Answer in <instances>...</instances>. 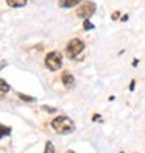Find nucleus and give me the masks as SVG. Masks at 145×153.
<instances>
[{
  "mask_svg": "<svg viewBox=\"0 0 145 153\" xmlns=\"http://www.w3.org/2000/svg\"><path fill=\"white\" fill-rule=\"evenodd\" d=\"M52 128L59 134H69L75 130V123L72 122L70 117L67 116H58L52 120Z\"/></svg>",
  "mask_w": 145,
  "mask_h": 153,
  "instance_id": "nucleus-1",
  "label": "nucleus"
},
{
  "mask_svg": "<svg viewBox=\"0 0 145 153\" xmlns=\"http://www.w3.org/2000/svg\"><path fill=\"white\" fill-rule=\"evenodd\" d=\"M45 67L52 72H56L61 69V64H63V56H61L59 52H50L45 55Z\"/></svg>",
  "mask_w": 145,
  "mask_h": 153,
  "instance_id": "nucleus-2",
  "label": "nucleus"
},
{
  "mask_svg": "<svg viewBox=\"0 0 145 153\" xmlns=\"http://www.w3.org/2000/svg\"><path fill=\"white\" fill-rule=\"evenodd\" d=\"M83 50H84V42H83L81 39H78V38L70 39V42H69L67 47H66V53H67V56L70 59L77 58Z\"/></svg>",
  "mask_w": 145,
  "mask_h": 153,
  "instance_id": "nucleus-3",
  "label": "nucleus"
},
{
  "mask_svg": "<svg viewBox=\"0 0 145 153\" xmlns=\"http://www.w3.org/2000/svg\"><path fill=\"white\" fill-rule=\"evenodd\" d=\"M97 10V5L94 2H84L80 8L77 10V16L78 17H84V19H89Z\"/></svg>",
  "mask_w": 145,
  "mask_h": 153,
  "instance_id": "nucleus-4",
  "label": "nucleus"
},
{
  "mask_svg": "<svg viewBox=\"0 0 145 153\" xmlns=\"http://www.w3.org/2000/svg\"><path fill=\"white\" fill-rule=\"evenodd\" d=\"M61 80H63V83H64V86H67V88H72L73 85H75V76L70 74V72H63V76H61Z\"/></svg>",
  "mask_w": 145,
  "mask_h": 153,
  "instance_id": "nucleus-5",
  "label": "nucleus"
},
{
  "mask_svg": "<svg viewBox=\"0 0 145 153\" xmlns=\"http://www.w3.org/2000/svg\"><path fill=\"white\" fill-rule=\"evenodd\" d=\"M81 0H59V6L61 8H72V6L78 5Z\"/></svg>",
  "mask_w": 145,
  "mask_h": 153,
  "instance_id": "nucleus-6",
  "label": "nucleus"
},
{
  "mask_svg": "<svg viewBox=\"0 0 145 153\" xmlns=\"http://www.w3.org/2000/svg\"><path fill=\"white\" fill-rule=\"evenodd\" d=\"M6 3L11 8H22L27 5V0H6Z\"/></svg>",
  "mask_w": 145,
  "mask_h": 153,
  "instance_id": "nucleus-7",
  "label": "nucleus"
},
{
  "mask_svg": "<svg viewBox=\"0 0 145 153\" xmlns=\"http://www.w3.org/2000/svg\"><path fill=\"white\" fill-rule=\"evenodd\" d=\"M11 134V128L10 127H5V125L0 123V139L5 137V136H10Z\"/></svg>",
  "mask_w": 145,
  "mask_h": 153,
  "instance_id": "nucleus-8",
  "label": "nucleus"
},
{
  "mask_svg": "<svg viewBox=\"0 0 145 153\" xmlns=\"http://www.w3.org/2000/svg\"><path fill=\"white\" fill-rule=\"evenodd\" d=\"M10 85H8V83H6L5 80H2V78H0V94H6V92H8L10 91Z\"/></svg>",
  "mask_w": 145,
  "mask_h": 153,
  "instance_id": "nucleus-9",
  "label": "nucleus"
},
{
  "mask_svg": "<svg viewBox=\"0 0 145 153\" xmlns=\"http://www.w3.org/2000/svg\"><path fill=\"white\" fill-rule=\"evenodd\" d=\"M83 28H84L86 31H89V30H94V24H92L89 19H86V20H84V24H83Z\"/></svg>",
  "mask_w": 145,
  "mask_h": 153,
  "instance_id": "nucleus-10",
  "label": "nucleus"
},
{
  "mask_svg": "<svg viewBox=\"0 0 145 153\" xmlns=\"http://www.w3.org/2000/svg\"><path fill=\"white\" fill-rule=\"evenodd\" d=\"M19 99L20 100H24V102H34V97H31V95H25V94H22V92H20L19 94Z\"/></svg>",
  "mask_w": 145,
  "mask_h": 153,
  "instance_id": "nucleus-11",
  "label": "nucleus"
},
{
  "mask_svg": "<svg viewBox=\"0 0 145 153\" xmlns=\"http://www.w3.org/2000/svg\"><path fill=\"white\" fill-rule=\"evenodd\" d=\"M44 153H55V145H53L50 141L45 144V150H44Z\"/></svg>",
  "mask_w": 145,
  "mask_h": 153,
  "instance_id": "nucleus-12",
  "label": "nucleus"
},
{
  "mask_svg": "<svg viewBox=\"0 0 145 153\" xmlns=\"http://www.w3.org/2000/svg\"><path fill=\"white\" fill-rule=\"evenodd\" d=\"M42 109H44V111H47V113H55V111H56V108H52V106H45V105L42 106Z\"/></svg>",
  "mask_w": 145,
  "mask_h": 153,
  "instance_id": "nucleus-13",
  "label": "nucleus"
},
{
  "mask_svg": "<svg viewBox=\"0 0 145 153\" xmlns=\"http://www.w3.org/2000/svg\"><path fill=\"white\" fill-rule=\"evenodd\" d=\"M134 86H136V81L133 80V81L129 83V91H134Z\"/></svg>",
  "mask_w": 145,
  "mask_h": 153,
  "instance_id": "nucleus-14",
  "label": "nucleus"
},
{
  "mask_svg": "<svg viewBox=\"0 0 145 153\" xmlns=\"http://www.w3.org/2000/svg\"><path fill=\"white\" fill-rule=\"evenodd\" d=\"M119 14H120V13H119V11H115V13H114V14L111 16V17H112V19L115 20V19H119Z\"/></svg>",
  "mask_w": 145,
  "mask_h": 153,
  "instance_id": "nucleus-15",
  "label": "nucleus"
},
{
  "mask_svg": "<svg viewBox=\"0 0 145 153\" xmlns=\"http://www.w3.org/2000/svg\"><path fill=\"white\" fill-rule=\"evenodd\" d=\"M66 153H75V152H72V150H69V152H66Z\"/></svg>",
  "mask_w": 145,
  "mask_h": 153,
  "instance_id": "nucleus-16",
  "label": "nucleus"
}]
</instances>
